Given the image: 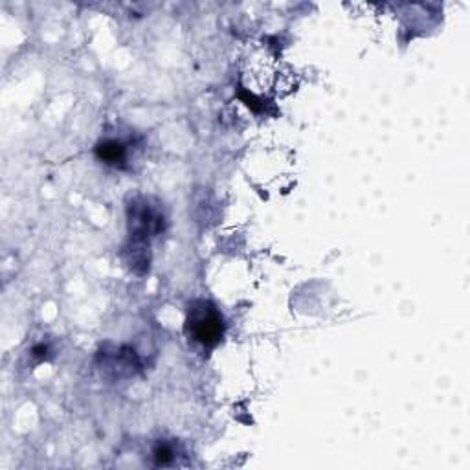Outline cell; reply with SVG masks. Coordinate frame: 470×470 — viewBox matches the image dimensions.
I'll list each match as a JSON object with an SVG mask.
<instances>
[{"instance_id": "2", "label": "cell", "mask_w": 470, "mask_h": 470, "mask_svg": "<svg viewBox=\"0 0 470 470\" xmlns=\"http://www.w3.org/2000/svg\"><path fill=\"white\" fill-rule=\"evenodd\" d=\"M96 155H98L99 160L118 166L125 160V145L118 140H105L96 147Z\"/></svg>"}, {"instance_id": "1", "label": "cell", "mask_w": 470, "mask_h": 470, "mask_svg": "<svg viewBox=\"0 0 470 470\" xmlns=\"http://www.w3.org/2000/svg\"><path fill=\"white\" fill-rule=\"evenodd\" d=\"M188 333L195 342L212 347L223 338V318L213 305L206 301H197L188 316Z\"/></svg>"}, {"instance_id": "3", "label": "cell", "mask_w": 470, "mask_h": 470, "mask_svg": "<svg viewBox=\"0 0 470 470\" xmlns=\"http://www.w3.org/2000/svg\"><path fill=\"white\" fill-rule=\"evenodd\" d=\"M153 458L158 465H169L171 459L175 458V452H173V448L169 445H158L155 448V452H153Z\"/></svg>"}]
</instances>
